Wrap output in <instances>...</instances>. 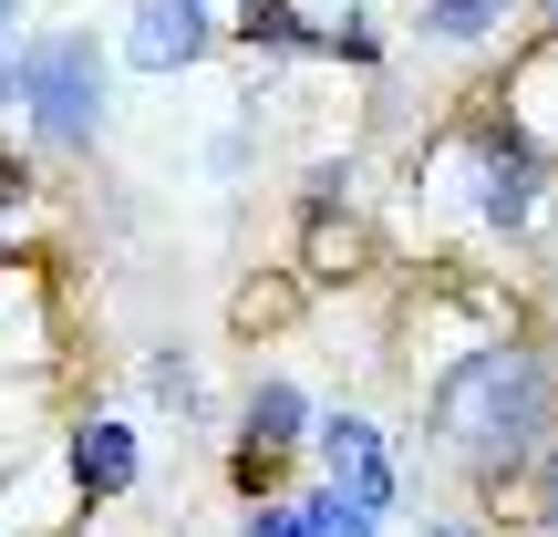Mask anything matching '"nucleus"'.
Instances as JSON below:
<instances>
[{"instance_id":"f257e3e1","label":"nucleus","mask_w":558,"mask_h":537,"mask_svg":"<svg viewBox=\"0 0 558 537\" xmlns=\"http://www.w3.org/2000/svg\"><path fill=\"white\" fill-rule=\"evenodd\" d=\"M548 414H558V373H548V352H527V341L465 352L456 373H435V403H424V424H435L445 444H465V476L476 486L518 476V465L548 444Z\"/></svg>"},{"instance_id":"f03ea898","label":"nucleus","mask_w":558,"mask_h":537,"mask_svg":"<svg viewBox=\"0 0 558 537\" xmlns=\"http://www.w3.org/2000/svg\"><path fill=\"white\" fill-rule=\"evenodd\" d=\"M11 103L32 114V135L94 145L104 135V52L83 32H41L32 52H11Z\"/></svg>"},{"instance_id":"7ed1b4c3","label":"nucleus","mask_w":558,"mask_h":537,"mask_svg":"<svg viewBox=\"0 0 558 537\" xmlns=\"http://www.w3.org/2000/svg\"><path fill=\"white\" fill-rule=\"evenodd\" d=\"M320 465H331V486L362 507V517H383V507H393V455H383V424L331 414V424H320Z\"/></svg>"},{"instance_id":"20e7f679","label":"nucleus","mask_w":558,"mask_h":537,"mask_svg":"<svg viewBox=\"0 0 558 537\" xmlns=\"http://www.w3.org/2000/svg\"><path fill=\"white\" fill-rule=\"evenodd\" d=\"M197 52H207V11L197 0H135V21H124V62H135V73H186Z\"/></svg>"},{"instance_id":"39448f33","label":"nucleus","mask_w":558,"mask_h":537,"mask_svg":"<svg viewBox=\"0 0 558 537\" xmlns=\"http://www.w3.org/2000/svg\"><path fill=\"white\" fill-rule=\"evenodd\" d=\"M300 435H311V403H300V382H259V393H248V414H239V455L279 465Z\"/></svg>"},{"instance_id":"423d86ee","label":"nucleus","mask_w":558,"mask_h":537,"mask_svg":"<svg viewBox=\"0 0 558 537\" xmlns=\"http://www.w3.org/2000/svg\"><path fill=\"white\" fill-rule=\"evenodd\" d=\"M73 486L83 497H124L135 486V424H114V414H94L73 435Z\"/></svg>"},{"instance_id":"0eeeda50","label":"nucleus","mask_w":558,"mask_h":537,"mask_svg":"<svg viewBox=\"0 0 558 537\" xmlns=\"http://www.w3.org/2000/svg\"><path fill=\"white\" fill-rule=\"evenodd\" d=\"M507 11H518V0H414L424 41H445V52H476V41H497Z\"/></svg>"},{"instance_id":"6e6552de","label":"nucleus","mask_w":558,"mask_h":537,"mask_svg":"<svg viewBox=\"0 0 558 537\" xmlns=\"http://www.w3.org/2000/svg\"><path fill=\"white\" fill-rule=\"evenodd\" d=\"M239 52H269V62L320 52V21H300L290 0H239Z\"/></svg>"},{"instance_id":"1a4fd4ad","label":"nucleus","mask_w":558,"mask_h":537,"mask_svg":"<svg viewBox=\"0 0 558 537\" xmlns=\"http://www.w3.org/2000/svg\"><path fill=\"white\" fill-rule=\"evenodd\" d=\"M320 52H331V62H352V73H373V62H383V32H373V11L352 0L341 21H320Z\"/></svg>"},{"instance_id":"9d476101","label":"nucleus","mask_w":558,"mask_h":537,"mask_svg":"<svg viewBox=\"0 0 558 537\" xmlns=\"http://www.w3.org/2000/svg\"><path fill=\"white\" fill-rule=\"evenodd\" d=\"M383 517H362L341 486H320V497H300V537H373Z\"/></svg>"},{"instance_id":"9b49d317","label":"nucleus","mask_w":558,"mask_h":537,"mask_svg":"<svg viewBox=\"0 0 558 537\" xmlns=\"http://www.w3.org/2000/svg\"><path fill=\"white\" fill-rule=\"evenodd\" d=\"M145 393L177 403V414H197V373H186V362H156V373H145Z\"/></svg>"},{"instance_id":"f8f14e48","label":"nucleus","mask_w":558,"mask_h":537,"mask_svg":"<svg viewBox=\"0 0 558 537\" xmlns=\"http://www.w3.org/2000/svg\"><path fill=\"white\" fill-rule=\"evenodd\" d=\"M248 537H300V507H269L259 497V507H248Z\"/></svg>"},{"instance_id":"ddd939ff","label":"nucleus","mask_w":558,"mask_h":537,"mask_svg":"<svg viewBox=\"0 0 558 537\" xmlns=\"http://www.w3.org/2000/svg\"><path fill=\"white\" fill-rule=\"evenodd\" d=\"M538 486H548V527H558V444H548V465H538Z\"/></svg>"},{"instance_id":"4468645a","label":"nucleus","mask_w":558,"mask_h":537,"mask_svg":"<svg viewBox=\"0 0 558 537\" xmlns=\"http://www.w3.org/2000/svg\"><path fill=\"white\" fill-rule=\"evenodd\" d=\"M0 103H11V52H0Z\"/></svg>"},{"instance_id":"2eb2a0df","label":"nucleus","mask_w":558,"mask_h":537,"mask_svg":"<svg viewBox=\"0 0 558 537\" xmlns=\"http://www.w3.org/2000/svg\"><path fill=\"white\" fill-rule=\"evenodd\" d=\"M197 11H239V0H197Z\"/></svg>"},{"instance_id":"dca6fc26","label":"nucleus","mask_w":558,"mask_h":537,"mask_svg":"<svg viewBox=\"0 0 558 537\" xmlns=\"http://www.w3.org/2000/svg\"><path fill=\"white\" fill-rule=\"evenodd\" d=\"M11 11H21V0H0V32H11Z\"/></svg>"}]
</instances>
